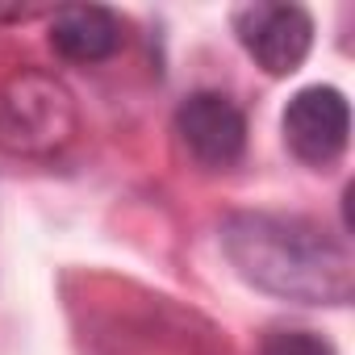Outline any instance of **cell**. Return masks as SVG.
Masks as SVG:
<instances>
[{
	"mask_svg": "<svg viewBox=\"0 0 355 355\" xmlns=\"http://www.w3.org/2000/svg\"><path fill=\"white\" fill-rule=\"evenodd\" d=\"M234 268L288 301L343 305L351 297V251L322 226L284 214H239L222 230Z\"/></svg>",
	"mask_w": 355,
	"mask_h": 355,
	"instance_id": "6da1fadb",
	"label": "cell"
},
{
	"mask_svg": "<svg viewBox=\"0 0 355 355\" xmlns=\"http://www.w3.org/2000/svg\"><path fill=\"white\" fill-rule=\"evenodd\" d=\"M76 105L71 92L42 71H21L0 88V146L42 155L71 138Z\"/></svg>",
	"mask_w": 355,
	"mask_h": 355,
	"instance_id": "7a4b0ae2",
	"label": "cell"
},
{
	"mask_svg": "<svg viewBox=\"0 0 355 355\" xmlns=\"http://www.w3.org/2000/svg\"><path fill=\"white\" fill-rule=\"evenodd\" d=\"M234 34L268 76H293L313 51V17L301 5H243L234 13Z\"/></svg>",
	"mask_w": 355,
	"mask_h": 355,
	"instance_id": "3957f363",
	"label": "cell"
},
{
	"mask_svg": "<svg viewBox=\"0 0 355 355\" xmlns=\"http://www.w3.org/2000/svg\"><path fill=\"white\" fill-rule=\"evenodd\" d=\"M284 142L309 167H330L351 142V105L338 88H301L284 109Z\"/></svg>",
	"mask_w": 355,
	"mask_h": 355,
	"instance_id": "277c9868",
	"label": "cell"
},
{
	"mask_svg": "<svg viewBox=\"0 0 355 355\" xmlns=\"http://www.w3.org/2000/svg\"><path fill=\"white\" fill-rule=\"evenodd\" d=\"M180 146L201 167H234L247 150V117L222 92H193L175 109Z\"/></svg>",
	"mask_w": 355,
	"mask_h": 355,
	"instance_id": "5b68a950",
	"label": "cell"
},
{
	"mask_svg": "<svg viewBox=\"0 0 355 355\" xmlns=\"http://www.w3.org/2000/svg\"><path fill=\"white\" fill-rule=\"evenodd\" d=\"M46 38L67 63H105L121 51V17L105 5H67L51 17Z\"/></svg>",
	"mask_w": 355,
	"mask_h": 355,
	"instance_id": "8992f818",
	"label": "cell"
},
{
	"mask_svg": "<svg viewBox=\"0 0 355 355\" xmlns=\"http://www.w3.org/2000/svg\"><path fill=\"white\" fill-rule=\"evenodd\" d=\"M259 355H334V347L313 330H276Z\"/></svg>",
	"mask_w": 355,
	"mask_h": 355,
	"instance_id": "52a82bcc",
	"label": "cell"
}]
</instances>
